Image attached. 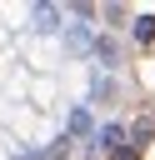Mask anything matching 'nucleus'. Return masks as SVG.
I'll list each match as a JSON object with an SVG mask.
<instances>
[{
  "label": "nucleus",
  "instance_id": "obj_1",
  "mask_svg": "<svg viewBox=\"0 0 155 160\" xmlns=\"http://www.w3.org/2000/svg\"><path fill=\"white\" fill-rule=\"evenodd\" d=\"M135 40H155V15H140L135 20Z\"/></svg>",
  "mask_w": 155,
  "mask_h": 160
}]
</instances>
